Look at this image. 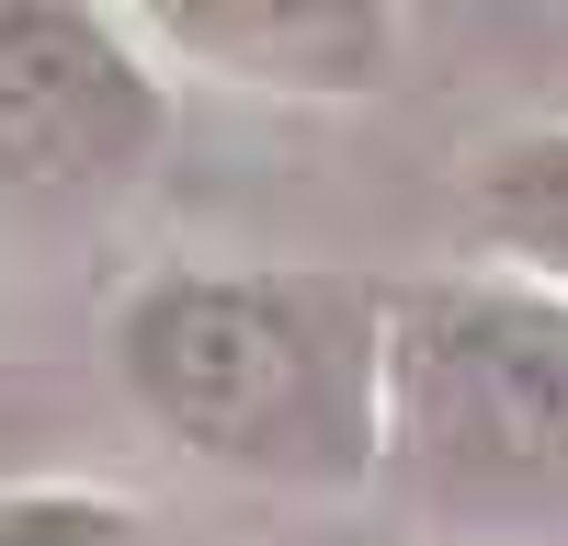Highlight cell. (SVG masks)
I'll return each mask as SVG.
<instances>
[{"label": "cell", "instance_id": "1", "mask_svg": "<svg viewBox=\"0 0 568 546\" xmlns=\"http://www.w3.org/2000/svg\"><path fill=\"white\" fill-rule=\"evenodd\" d=\"M114 387L240 489L387 478V285L318 262H171L114 307Z\"/></svg>", "mask_w": 568, "mask_h": 546}, {"label": "cell", "instance_id": "2", "mask_svg": "<svg viewBox=\"0 0 568 546\" xmlns=\"http://www.w3.org/2000/svg\"><path fill=\"white\" fill-rule=\"evenodd\" d=\"M387 478L433 513H568V296L524 273L387 285Z\"/></svg>", "mask_w": 568, "mask_h": 546}, {"label": "cell", "instance_id": "3", "mask_svg": "<svg viewBox=\"0 0 568 546\" xmlns=\"http://www.w3.org/2000/svg\"><path fill=\"white\" fill-rule=\"evenodd\" d=\"M171 149V80L136 12L0 0V194L103 205Z\"/></svg>", "mask_w": 568, "mask_h": 546}, {"label": "cell", "instance_id": "4", "mask_svg": "<svg viewBox=\"0 0 568 546\" xmlns=\"http://www.w3.org/2000/svg\"><path fill=\"white\" fill-rule=\"evenodd\" d=\"M136 34H149V58L284 91V103H364L398 69L387 0H171V12H136Z\"/></svg>", "mask_w": 568, "mask_h": 546}, {"label": "cell", "instance_id": "5", "mask_svg": "<svg viewBox=\"0 0 568 546\" xmlns=\"http://www.w3.org/2000/svg\"><path fill=\"white\" fill-rule=\"evenodd\" d=\"M466 228L500 251V273L568 296V114L557 125H511L466 171Z\"/></svg>", "mask_w": 568, "mask_h": 546}, {"label": "cell", "instance_id": "6", "mask_svg": "<svg viewBox=\"0 0 568 546\" xmlns=\"http://www.w3.org/2000/svg\"><path fill=\"white\" fill-rule=\"evenodd\" d=\"M0 546H182L149 501L91 478H12L0 489Z\"/></svg>", "mask_w": 568, "mask_h": 546}]
</instances>
